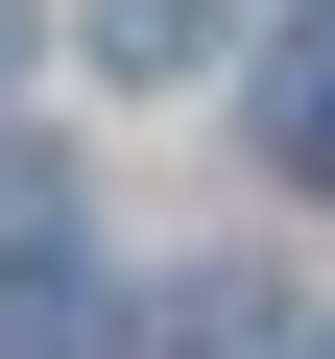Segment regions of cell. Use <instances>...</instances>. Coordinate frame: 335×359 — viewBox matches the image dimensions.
<instances>
[{
    "label": "cell",
    "instance_id": "277c9868",
    "mask_svg": "<svg viewBox=\"0 0 335 359\" xmlns=\"http://www.w3.org/2000/svg\"><path fill=\"white\" fill-rule=\"evenodd\" d=\"M25 25H48V0H0V72H25Z\"/></svg>",
    "mask_w": 335,
    "mask_h": 359
},
{
    "label": "cell",
    "instance_id": "7a4b0ae2",
    "mask_svg": "<svg viewBox=\"0 0 335 359\" xmlns=\"http://www.w3.org/2000/svg\"><path fill=\"white\" fill-rule=\"evenodd\" d=\"M264 144L311 168V192H335V25H287V72H264Z\"/></svg>",
    "mask_w": 335,
    "mask_h": 359
},
{
    "label": "cell",
    "instance_id": "6da1fadb",
    "mask_svg": "<svg viewBox=\"0 0 335 359\" xmlns=\"http://www.w3.org/2000/svg\"><path fill=\"white\" fill-rule=\"evenodd\" d=\"M240 25H264V0H72V48H96V72H144V96H168V72H216Z\"/></svg>",
    "mask_w": 335,
    "mask_h": 359
},
{
    "label": "cell",
    "instance_id": "3957f363",
    "mask_svg": "<svg viewBox=\"0 0 335 359\" xmlns=\"http://www.w3.org/2000/svg\"><path fill=\"white\" fill-rule=\"evenodd\" d=\"M72 311H96V287H72L48 240H25V264H0V359H72Z\"/></svg>",
    "mask_w": 335,
    "mask_h": 359
}]
</instances>
